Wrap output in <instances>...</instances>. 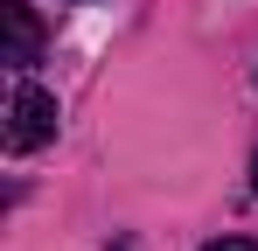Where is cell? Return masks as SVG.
Wrapping results in <instances>:
<instances>
[{
  "label": "cell",
  "mask_w": 258,
  "mask_h": 251,
  "mask_svg": "<svg viewBox=\"0 0 258 251\" xmlns=\"http://www.w3.org/2000/svg\"><path fill=\"white\" fill-rule=\"evenodd\" d=\"M251 189H258V161H251Z\"/></svg>",
  "instance_id": "277c9868"
},
{
  "label": "cell",
  "mask_w": 258,
  "mask_h": 251,
  "mask_svg": "<svg viewBox=\"0 0 258 251\" xmlns=\"http://www.w3.org/2000/svg\"><path fill=\"white\" fill-rule=\"evenodd\" d=\"M203 251H258L251 237H216V244H203Z\"/></svg>",
  "instance_id": "3957f363"
},
{
  "label": "cell",
  "mask_w": 258,
  "mask_h": 251,
  "mask_svg": "<svg viewBox=\"0 0 258 251\" xmlns=\"http://www.w3.org/2000/svg\"><path fill=\"white\" fill-rule=\"evenodd\" d=\"M56 91L42 84H14V98H7V154H35L56 140Z\"/></svg>",
  "instance_id": "6da1fadb"
},
{
  "label": "cell",
  "mask_w": 258,
  "mask_h": 251,
  "mask_svg": "<svg viewBox=\"0 0 258 251\" xmlns=\"http://www.w3.org/2000/svg\"><path fill=\"white\" fill-rule=\"evenodd\" d=\"M0 28H7V56L0 63H14V70H28V63H42V14L28 7V0H7L0 7Z\"/></svg>",
  "instance_id": "7a4b0ae2"
}]
</instances>
